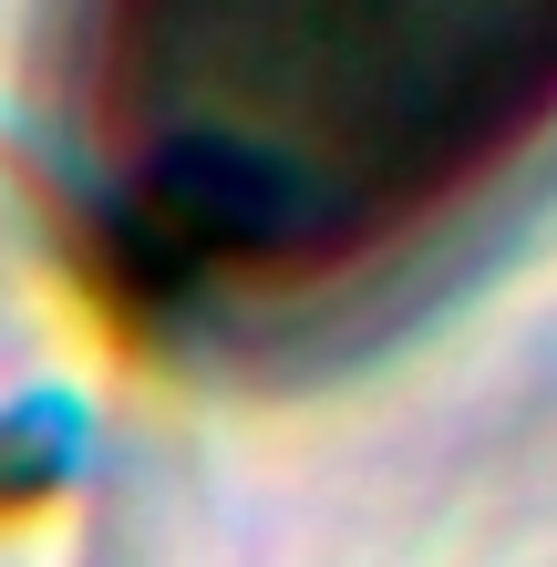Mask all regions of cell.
<instances>
[{"mask_svg": "<svg viewBox=\"0 0 557 567\" xmlns=\"http://www.w3.org/2000/svg\"><path fill=\"white\" fill-rule=\"evenodd\" d=\"M557 155V0H62L52 165L176 330H300Z\"/></svg>", "mask_w": 557, "mask_h": 567, "instance_id": "obj_1", "label": "cell"}]
</instances>
